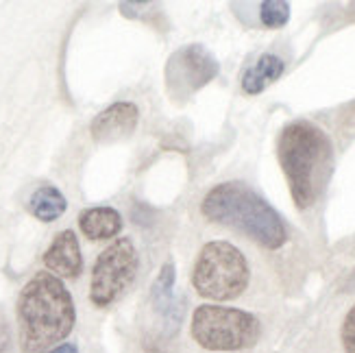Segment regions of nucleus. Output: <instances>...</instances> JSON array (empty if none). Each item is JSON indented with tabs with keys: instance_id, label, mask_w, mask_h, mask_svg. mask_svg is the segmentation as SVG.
I'll return each instance as SVG.
<instances>
[{
	"instance_id": "f8f14e48",
	"label": "nucleus",
	"mask_w": 355,
	"mask_h": 353,
	"mask_svg": "<svg viewBox=\"0 0 355 353\" xmlns=\"http://www.w3.org/2000/svg\"><path fill=\"white\" fill-rule=\"evenodd\" d=\"M284 68L286 64L282 57H277L272 53L261 55L255 64H251L242 74V89L246 94H259V92H264L268 85H272L279 79L284 74Z\"/></svg>"
},
{
	"instance_id": "1a4fd4ad",
	"label": "nucleus",
	"mask_w": 355,
	"mask_h": 353,
	"mask_svg": "<svg viewBox=\"0 0 355 353\" xmlns=\"http://www.w3.org/2000/svg\"><path fill=\"white\" fill-rule=\"evenodd\" d=\"M175 282H177L175 264L166 262L157 275L155 284L150 288L153 308H155L166 334H175L179 329L183 320V310H185V299L175 295Z\"/></svg>"
},
{
	"instance_id": "7ed1b4c3",
	"label": "nucleus",
	"mask_w": 355,
	"mask_h": 353,
	"mask_svg": "<svg viewBox=\"0 0 355 353\" xmlns=\"http://www.w3.org/2000/svg\"><path fill=\"white\" fill-rule=\"evenodd\" d=\"M200 212L207 221L236 229L264 249H279L288 240L279 214L249 186L238 181H227L211 188L200 203Z\"/></svg>"
},
{
	"instance_id": "423d86ee",
	"label": "nucleus",
	"mask_w": 355,
	"mask_h": 353,
	"mask_svg": "<svg viewBox=\"0 0 355 353\" xmlns=\"http://www.w3.org/2000/svg\"><path fill=\"white\" fill-rule=\"evenodd\" d=\"M140 257L129 238H118L107 247L94 264L89 284V301L96 308H110L135 282Z\"/></svg>"
},
{
	"instance_id": "0eeeda50",
	"label": "nucleus",
	"mask_w": 355,
	"mask_h": 353,
	"mask_svg": "<svg viewBox=\"0 0 355 353\" xmlns=\"http://www.w3.org/2000/svg\"><path fill=\"white\" fill-rule=\"evenodd\" d=\"M218 72L220 64L205 46H183L166 61V89L175 101H188L200 87L214 81Z\"/></svg>"
},
{
	"instance_id": "9b49d317",
	"label": "nucleus",
	"mask_w": 355,
	"mask_h": 353,
	"mask_svg": "<svg viewBox=\"0 0 355 353\" xmlns=\"http://www.w3.org/2000/svg\"><path fill=\"white\" fill-rule=\"evenodd\" d=\"M79 227L89 240H110L120 234L122 216L114 207H89L81 212Z\"/></svg>"
},
{
	"instance_id": "2eb2a0df",
	"label": "nucleus",
	"mask_w": 355,
	"mask_h": 353,
	"mask_svg": "<svg viewBox=\"0 0 355 353\" xmlns=\"http://www.w3.org/2000/svg\"><path fill=\"white\" fill-rule=\"evenodd\" d=\"M343 347L345 353H355V305L349 310V314L345 316V323H343Z\"/></svg>"
},
{
	"instance_id": "dca6fc26",
	"label": "nucleus",
	"mask_w": 355,
	"mask_h": 353,
	"mask_svg": "<svg viewBox=\"0 0 355 353\" xmlns=\"http://www.w3.org/2000/svg\"><path fill=\"white\" fill-rule=\"evenodd\" d=\"M51 353H79V349H76L74 345H61V347L53 349Z\"/></svg>"
},
{
	"instance_id": "39448f33",
	"label": "nucleus",
	"mask_w": 355,
	"mask_h": 353,
	"mask_svg": "<svg viewBox=\"0 0 355 353\" xmlns=\"http://www.w3.org/2000/svg\"><path fill=\"white\" fill-rule=\"evenodd\" d=\"M259 320L236 308L200 305L192 316L194 341L209 351H242L259 341Z\"/></svg>"
},
{
	"instance_id": "4468645a",
	"label": "nucleus",
	"mask_w": 355,
	"mask_h": 353,
	"mask_svg": "<svg viewBox=\"0 0 355 353\" xmlns=\"http://www.w3.org/2000/svg\"><path fill=\"white\" fill-rule=\"evenodd\" d=\"M259 20L266 28H282L290 20V5L284 0H266L259 5Z\"/></svg>"
},
{
	"instance_id": "20e7f679",
	"label": "nucleus",
	"mask_w": 355,
	"mask_h": 353,
	"mask_svg": "<svg viewBox=\"0 0 355 353\" xmlns=\"http://www.w3.org/2000/svg\"><path fill=\"white\" fill-rule=\"evenodd\" d=\"M192 284L200 297L214 301L238 299L249 286L246 257L238 247L229 242H207L196 257Z\"/></svg>"
},
{
	"instance_id": "ddd939ff",
	"label": "nucleus",
	"mask_w": 355,
	"mask_h": 353,
	"mask_svg": "<svg viewBox=\"0 0 355 353\" xmlns=\"http://www.w3.org/2000/svg\"><path fill=\"white\" fill-rule=\"evenodd\" d=\"M68 209L66 196L55 186H40L28 198V212L42 223H53Z\"/></svg>"
},
{
	"instance_id": "f257e3e1",
	"label": "nucleus",
	"mask_w": 355,
	"mask_h": 353,
	"mask_svg": "<svg viewBox=\"0 0 355 353\" xmlns=\"http://www.w3.org/2000/svg\"><path fill=\"white\" fill-rule=\"evenodd\" d=\"M20 347L24 353H42L68 338L74 327V303L59 277L53 273H35L15 305Z\"/></svg>"
},
{
	"instance_id": "f03ea898",
	"label": "nucleus",
	"mask_w": 355,
	"mask_h": 353,
	"mask_svg": "<svg viewBox=\"0 0 355 353\" xmlns=\"http://www.w3.org/2000/svg\"><path fill=\"white\" fill-rule=\"evenodd\" d=\"M277 157L299 209L316 203L331 173V142L316 125L297 120L282 131Z\"/></svg>"
},
{
	"instance_id": "6e6552de",
	"label": "nucleus",
	"mask_w": 355,
	"mask_h": 353,
	"mask_svg": "<svg viewBox=\"0 0 355 353\" xmlns=\"http://www.w3.org/2000/svg\"><path fill=\"white\" fill-rule=\"evenodd\" d=\"M140 120V110L137 105L120 101L110 105L107 110H103L89 125L92 140L98 144H114L129 137Z\"/></svg>"
},
{
	"instance_id": "9d476101",
	"label": "nucleus",
	"mask_w": 355,
	"mask_h": 353,
	"mask_svg": "<svg viewBox=\"0 0 355 353\" xmlns=\"http://www.w3.org/2000/svg\"><path fill=\"white\" fill-rule=\"evenodd\" d=\"M44 264L57 277H66V279L79 277L83 270V255L76 234L70 232V229L57 234L53 244L44 253Z\"/></svg>"
}]
</instances>
